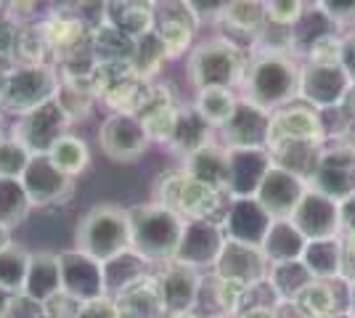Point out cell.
Masks as SVG:
<instances>
[{"label": "cell", "instance_id": "1", "mask_svg": "<svg viewBox=\"0 0 355 318\" xmlns=\"http://www.w3.org/2000/svg\"><path fill=\"white\" fill-rule=\"evenodd\" d=\"M300 69L302 64L292 53L252 48L247 53L244 77L239 82V91H241L239 98L266 112H276L282 106L295 104L300 98Z\"/></svg>", "mask_w": 355, "mask_h": 318}, {"label": "cell", "instance_id": "2", "mask_svg": "<svg viewBox=\"0 0 355 318\" xmlns=\"http://www.w3.org/2000/svg\"><path fill=\"white\" fill-rule=\"evenodd\" d=\"M228 199L231 197L225 191H218V188H212L207 183L191 178L183 167L162 173L154 181V188H151V202L175 210L186 220L202 218V220L220 223L223 212L228 207Z\"/></svg>", "mask_w": 355, "mask_h": 318}, {"label": "cell", "instance_id": "3", "mask_svg": "<svg viewBox=\"0 0 355 318\" xmlns=\"http://www.w3.org/2000/svg\"><path fill=\"white\" fill-rule=\"evenodd\" d=\"M130 212V242L133 252H138L148 263H167L175 260L180 247V236L186 228V218L157 202L128 207Z\"/></svg>", "mask_w": 355, "mask_h": 318}, {"label": "cell", "instance_id": "4", "mask_svg": "<svg viewBox=\"0 0 355 318\" xmlns=\"http://www.w3.org/2000/svg\"><path fill=\"white\" fill-rule=\"evenodd\" d=\"M244 67H247V53L228 35L196 43L186 56V75L193 91L199 88H234L236 91L244 77Z\"/></svg>", "mask_w": 355, "mask_h": 318}, {"label": "cell", "instance_id": "5", "mask_svg": "<svg viewBox=\"0 0 355 318\" xmlns=\"http://www.w3.org/2000/svg\"><path fill=\"white\" fill-rule=\"evenodd\" d=\"M74 249L83 255L109 263L122 252L133 249L130 242V212L117 204H96L90 207L74 231Z\"/></svg>", "mask_w": 355, "mask_h": 318}, {"label": "cell", "instance_id": "6", "mask_svg": "<svg viewBox=\"0 0 355 318\" xmlns=\"http://www.w3.org/2000/svg\"><path fill=\"white\" fill-rule=\"evenodd\" d=\"M59 82L61 77L56 75L53 67H48L43 61H19L6 75V85L0 93V109L21 117L45 101L56 98Z\"/></svg>", "mask_w": 355, "mask_h": 318}, {"label": "cell", "instance_id": "7", "mask_svg": "<svg viewBox=\"0 0 355 318\" xmlns=\"http://www.w3.org/2000/svg\"><path fill=\"white\" fill-rule=\"evenodd\" d=\"M98 146L112 162L130 165L146 154V149L151 146V138H148L138 114L112 112L98 127Z\"/></svg>", "mask_w": 355, "mask_h": 318}, {"label": "cell", "instance_id": "8", "mask_svg": "<svg viewBox=\"0 0 355 318\" xmlns=\"http://www.w3.org/2000/svg\"><path fill=\"white\" fill-rule=\"evenodd\" d=\"M353 91V80L340 64H311L305 61L300 69V101L315 112L345 106Z\"/></svg>", "mask_w": 355, "mask_h": 318}, {"label": "cell", "instance_id": "9", "mask_svg": "<svg viewBox=\"0 0 355 318\" xmlns=\"http://www.w3.org/2000/svg\"><path fill=\"white\" fill-rule=\"evenodd\" d=\"M199 21L189 11L186 0H154V32L164 46L167 61L189 56Z\"/></svg>", "mask_w": 355, "mask_h": 318}, {"label": "cell", "instance_id": "10", "mask_svg": "<svg viewBox=\"0 0 355 318\" xmlns=\"http://www.w3.org/2000/svg\"><path fill=\"white\" fill-rule=\"evenodd\" d=\"M19 181L24 186L32 207L67 204L74 194V178L61 173L59 167L48 159V154H32V159L27 162Z\"/></svg>", "mask_w": 355, "mask_h": 318}, {"label": "cell", "instance_id": "11", "mask_svg": "<svg viewBox=\"0 0 355 318\" xmlns=\"http://www.w3.org/2000/svg\"><path fill=\"white\" fill-rule=\"evenodd\" d=\"M157 276V287L164 305V316H178V313H193L199 297H202V284L205 276L191 265H183L178 260L162 263V271Z\"/></svg>", "mask_w": 355, "mask_h": 318}, {"label": "cell", "instance_id": "12", "mask_svg": "<svg viewBox=\"0 0 355 318\" xmlns=\"http://www.w3.org/2000/svg\"><path fill=\"white\" fill-rule=\"evenodd\" d=\"M286 305L300 318H329L342 310H350V279H313Z\"/></svg>", "mask_w": 355, "mask_h": 318}, {"label": "cell", "instance_id": "13", "mask_svg": "<svg viewBox=\"0 0 355 318\" xmlns=\"http://www.w3.org/2000/svg\"><path fill=\"white\" fill-rule=\"evenodd\" d=\"M311 188L321 191L326 197L337 199V202H345L347 197L355 194V152L347 146V143H340V146H331L321 152L318 157V165L313 170L311 181H308Z\"/></svg>", "mask_w": 355, "mask_h": 318}, {"label": "cell", "instance_id": "14", "mask_svg": "<svg viewBox=\"0 0 355 318\" xmlns=\"http://www.w3.org/2000/svg\"><path fill=\"white\" fill-rule=\"evenodd\" d=\"M289 220L300 228V233L313 242V239H334L342 236V212L340 202L326 197L321 191H315L308 186V191L302 194L300 204L289 215Z\"/></svg>", "mask_w": 355, "mask_h": 318}, {"label": "cell", "instance_id": "15", "mask_svg": "<svg viewBox=\"0 0 355 318\" xmlns=\"http://www.w3.org/2000/svg\"><path fill=\"white\" fill-rule=\"evenodd\" d=\"M284 141H305V143L326 146V125L321 114L308 104H289L270 112L266 149Z\"/></svg>", "mask_w": 355, "mask_h": 318}, {"label": "cell", "instance_id": "16", "mask_svg": "<svg viewBox=\"0 0 355 318\" xmlns=\"http://www.w3.org/2000/svg\"><path fill=\"white\" fill-rule=\"evenodd\" d=\"M69 117L67 112L61 109V104L56 98L45 101L37 109H32L27 114H21L14 125V136L24 141V146L30 149L32 154H45L53 141L61 138L64 133H69Z\"/></svg>", "mask_w": 355, "mask_h": 318}, {"label": "cell", "instance_id": "17", "mask_svg": "<svg viewBox=\"0 0 355 318\" xmlns=\"http://www.w3.org/2000/svg\"><path fill=\"white\" fill-rule=\"evenodd\" d=\"M223 244H225V233H223L220 223L193 218V220H186L175 260L205 273L207 268H215Z\"/></svg>", "mask_w": 355, "mask_h": 318}, {"label": "cell", "instance_id": "18", "mask_svg": "<svg viewBox=\"0 0 355 318\" xmlns=\"http://www.w3.org/2000/svg\"><path fill=\"white\" fill-rule=\"evenodd\" d=\"M61 260V284L64 294L72 297L74 303H88L96 297H104V263L83 255L80 249L59 252Z\"/></svg>", "mask_w": 355, "mask_h": 318}, {"label": "cell", "instance_id": "19", "mask_svg": "<svg viewBox=\"0 0 355 318\" xmlns=\"http://www.w3.org/2000/svg\"><path fill=\"white\" fill-rule=\"evenodd\" d=\"M305 191H308V181L302 175H297L292 170L273 162L270 170L266 173L263 183L257 186L254 199L266 207L270 218H289Z\"/></svg>", "mask_w": 355, "mask_h": 318}, {"label": "cell", "instance_id": "20", "mask_svg": "<svg viewBox=\"0 0 355 318\" xmlns=\"http://www.w3.org/2000/svg\"><path fill=\"white\" fill-rule=\"evenodd\" d=\"M270 215L266 207L254 197H231L228 207L223 212L220 228L225 233V239L231 242H244L260 247L266 239L268 228H270Z\"/></svg>", "mask_w": 355, "mask_h": 318}, {"label": "cell", "instance_id": "21", "mask_svg": "<svg viewBox=\"0 0 355 318\" xmlns=\"http://www.w3.org/2000/svg\"><path fill=\"white\" fill-rule=\"evenodd\" d=\"M268 271H270V263L263 255V247L231 242V239H225L220 249V258H218L215 268H212L215 276L236 279V281H244L250 287H260L268 279Z\"/></svg>", "mask_w": 355, "mask_h": 318}, {"label": "cell", "instance_id": "22", "mask_svg": "<svg viewBox=\"0 0 355 318\" xmlns=\"http://www.w3.org/2000/svg\"><path fill=\"white\" fill-rule=\"evenodd\" d=\"M270 165L273 157L266 146L228 149V197H254Z\"/></svg>", "mask_w": 355, "mask_h": 318}, {"label": "cell", "instance_id": "23", "mask_svg": "<svg viewBox=\"0 0 355 318\" xmlns=\"http://www.w3.org/2000/svg\"><path fill=\"white\" fill-rule=\"evenodd\" d=\"M268 127H270V112L239 98L234 117L218 133L225 149H244V146H266Z\"/></svg>", "mask_w": 355, "mask_h": 318}, {"label": "cell", "instance_id": "24", "mask_svg": "<svg viewBox=\"0 0 355 318\" xmlns=\"http://www.w3.org/2000/svg\"><path fill=\"white\" fill-rule=\"evenodd\" d=\"M59 294H64L59 255L56 252H32L24 289H21V300L43 308L51 300H56Z\"/></svg>", "mask_w": 355, "mask_h": 318}, {"label": "cell", "instance_id": "25", "mask_svg": "<svg viewBox=\"0 0 355 318\" xmlns=\"http://www.w3.org/2000/svg\"><path fill=\"white\" fill-rule=\"evenodd\" d=\"M114 303L122 318H164V305L154 273H144L141 279H135L130 287L114 294Z\"/></svg>", "mask_w": 355, "mask_h": 318}, {"label": "cell", "instance_id": "26", "mask_svg": "<svg viewBox=\"0 0 355 318\" xmlns=\"http://www.w3.org/2000/svg\"><path fill=\"white\" fill-rule=\"evenodd\" d=\"M183 170L196 178V181L207 183L218 191L228 194V149L223 143H207L196 152L183 157Z\"/></svg>", "mask_w": 355, "mask_h": 318}, {"label": "cell", "instance_id": "27", "mask_svg": "<svg viewBox=\"0 0 355 318\" xmlns=\"http://www.w3.org/2000/svg\"><path fill=\"white\" fill-rule=\"evenodd\" d=\"M308 239L300 233V228L289 218H273L268 228L266 239H263V255L268 263H289V260H302Z\"/></svg>", "mask_w": 355, "mask_h": 318}, {"label": "cell", "instance_id": "28", "mask_svg": "<svg viewBox=\"0 0 355 318\" xmlns=\"http://www.w3.org/2000/svg\"><path fill=\"white\" fill-rule=\"evenodd\" d=\"M193 98V109L209 127L218 133L225 122L234 117L239 104V96L234 88H199Z\"/></svg>", "mask_w": 355, "mask_h": 318}, {"label": "cell", "instance_id": "29", "mask_svg": "<svg viewBox=\"0 0 355 318\" xmlns=\"http://www.w3.org/2000/svg\"><path fill=\"white\" fill-rule=\"evenodd\" d=\"M313 281V273L302 260H289V263H273L268 271L266 287L273 292L279 303H289L302 287Z\"/></svg>", "mask_w": 355, "mask_h": 318}, {"label": "cell", "instance_id": "30", "mask_svg": "<svg viewBox=\"0 0 355 318\" xmlns=\"http://www.w3.org/2000/svg\"><path fill=\"white\" fill-rule=\"evenodd\" d=\"M220 24H225L234 35H247L250 43L268 27V16L263 0H231Z\"/></svg>", "mask_w": 355, "mask_h": 318}, {"label": "cell", "instance_id": "31", "mask_svg": "<svg viewBox=\"0 0 355 318\" xmlns=\"http://www.w3.org/2000/svg\"><path fill=\"white\" fill-rule=\"evenodd\" d=\"M302 263L308 265L313 279H337V276H342V236L308 242L305 252H302Z\"/></svg>", "mask_w": 355, "mask_h": 318}, {"label": "cell", "instance_id": "32", "mask_svg": "<svg viewBox=\"0 0 355 318\" xmlns=\"http://www.w3.org/2000/svg\"><path fill=\"white\" fill-rule=\"evenodd\" d=\"M207 143H212V127L196 114L193 106L180 109L175 133H173V141H170L167 146L175 149L180 157H186V154L196 152V149H202V146H207Z\"/></svg>", "mask_w": 355, "mask_h": 318}, {"label": "cell", "instance_id": "33", "mask_svg": "<svg viewBox=\"0 0 355 318\" xmlns=\"http://www.w3.org/2000/svg\"><path fill=\"white\" fill-rule=\"evenodd\" d=\"M48 159L59 167L61 173H67L69 178H80L90 167V149L88 143L74 133H64L53 141V146L48 149Z\"/></svg>", "mask_w": 355, "mask_h": 318}, {"label": "cell", "instance_id": "34", "mask_svg": "<svg viewBox=\"0 0 355 318\" xmlns=\"http://www.w3.org/2000/svg\"><path fill=\"white\" fill-rule=\"evenodd\" d=\"M146 265H148V260H144L138 252H133V249H128V252H122L119 258L104 263L106 294L114 297V294H119L125 287H130L135 279H141L144 273H148Z\"/></svg>", "mask_w": 355, "mask_h": 318}, {"label": "cell", "instance_id": "35", "mask_svg": "<svg viewBox=\"0 0 355 318\" xmlns=\"http://www.w3.org/2000/svg\"><path fill=\"white\" fill-rule=\"evenodd\" d=\"M209 284H212V303L220 310L223 318H234L236 313H241L254 294V287H250V284L236 281V279H223L215 273H212Z\"/></svg>", "mask_w": 355, "mask_h": 318}, {"label": "cell", "instance_id": "36", "mask_svg": "<svg viewBox=\"0 0 355 318\" xmlns=\"http://www.w3.org/2000/svg\"><path fill=\"white\" fill-rule=\"evenodd\" d=\"M32 252L24 249L19 242L6 244L0 249V287L8 289L21 297V289H24V279H27V268H30Z\"/></svg>", "mask_w": 355, "mask_h": 318}, {"label": "cell", "instance_id": "37", "mask_svg": "<svg viewBox=\"0 0 355 318\" xmlns=\"http://www.w3.org/2000/svg\"><path fill=\"white\" fill-rule=\"evenodd\" d=\"M32 204L19 178H0V226L16 228L24 223Z\"/></svg>", "mask_w": 355, "mask_h": 318}, {"label": "cell", "instance_id": "38", "mask_svg": "<svg viewBox=\"0 0 355 318\" xmlns=\"http://www.w3.org/2000/svg\"><path fill=\"white\" fill-rule=\"evenodd\" d=\"M30 159L32 152L21 138H16L14 133L0 136V178H21Z\"/></svg>", "mask_w": 355, "mask_h": 318}, {"label": "cell", "instance_id": "39", "mask_svg": "<svg viewBox=\"0 0 355 318\" xmlns=\"http://www.w3.org/2000/svg\"><path fill=\"white\" fill-rule=\"evenodd\" d=\"M263 6L268 24H279V27H295L308 11L305 0H263Z\"/></svg>", "mask_w": 355, "mask_h": 318}, {"label": "cell", "instance_id": "40", "mask_svg": "<svg viewBox=\"0 0 355 318\" xmlns=\"http://www.w3.org/2000/svg\"><path fill=\"white\" fill-rule=\"evenodd\" d=\"M311 64H340L342 53V35L337 32H326L321 37H315L311 46L305 48Z\"/></svg>", "mask_w": 355, "mask_h": 318}, {"label": "cell", "instance_id": "41", "mask_svg": "<svg viewBox=\"0 0 355 318\" xmlns=\"http://www.w3.org/2000/svg\"><path fill=\"white\" fill-rule=\"evenodd\" d=\"M315 8L331 19L337 27H345V24H355V0H313Z\"/></svg>", "mask_w": 355, "mask_h": 318}, {"label": "cell", "instance_id": "42", "mask_svg": "<svg viewBox=\"0 0 355 318\" xmlns=\"http://www.w3.org/2000/svg\"><path fill=\"white\" fill-rule=\"evenodd\" d=\"M228 3L231 0H186V6H189V11L193 14V19L199 21V24H215V21H220L223 14H225V8H228Z\"/></svg>", "mask_w": 355, "mask_h": 318}, {"label": "cell", "instance_id": "43", "mask_svg": "<svg viewBox=\"0 0 355 318\" xmlns=\"http://www.w3.org/2000/svg\"><path fill=\"white\" fill-rule=\"evenodd\" d=\"M340 67L347 72V77L355 82V30L342 35V53H340Z\"/></svg>", "mask_w": 355, "mask_h": 318}, {"label": "cell", "instance_id": "44", "mask_svg": "<svg viewBox=\"0 0 355 318\" xmlns=\"http://www.w3.org/2000/svg\"><path fill=\"white\" fill-rule=\"evenodd\" d=\"M342 276L355 279V231L342 236Z\"/></svg>", "mask_w": 355, "mask_h": 318}, {"label": "cell", "instance_id": "45", "mask_svg": "<svg viewBox=\"0 0 355 318\" xmlns=\"http://www.w3.org/2000/svg\"><path fill=\"white\" fill-rule=\"evenodd\" d=\"M234 318H282L279 303H250Z\"/></svg>", "mask_w": 355, "mask_h": 318}, {"label": "cell", "instance_id": "46", "mask_svg": "<svg viewBox=\"0 0 355 318\" xmlns=\"http://www.w3.org/2000/svg\"><path fill=\"white\" fill-rule=\"evenodd\" d=\"M340 212H342V233L355 231V194L347 197L345 202H340Z\"/></svg>", "mask_w": 355, "mask_h": 318}, {"label": "cell", "instance_id": "47", "mask_svg": "<svg viewBox=\"0 0 355 318\" xmlns=\"http://www.w3.org/2000/svg\"><path fill=\"white\" fill-rule=\"evenodd\" d=\"M21 303V297L14 294V292H8V289L0 287V318H8L14 313V308Z\"/></svg>", "mask_w": 355, "mask_h": 318}, {"label": "cell", "instance_id": "48", "mask_svg": "<svg viewBox=\"0 0 355 318\" xmlns=\"http://www.w3.org/2000/svg\"><path fill=\"white\" fill-rule=\"evenodd\" d=\"M35 3H37V0H8V8H6V11H11V14H21V11H30Z\"/></svg>", "mask_w": 355, "mask_h": 318}, {"label": "cell", "instance_id": "49", "mask_svg": "<svg viewBox=\"0 0 355 318\" xmlns=\"http://www.w3.org/2000/svg\"><path fill=\"white\" fill-rule=\"evenodd\" d=\"M80 3L83 0H56V11H69V14H74L80 8Z\"/></svg>", "mask_w": 355, "mask_h": 318}, {"label": "cell", "instance_id": "50", "mask_svg": "<svg viewBox=\"0 0 355 318\" xmlns=\"http://www.w3.org/2000/svg\"><path fill=\"white\" fill-rule=\"evenodd\" d=\"M8 242H11V228L0 226V249H3Z\"/></svg>", "mask_w": 355, "mask_h": 318}, {"label": "cell", "instance_id": "51", "mask_svg": "<svg viewBox=\"0 0 355 318\" xmlns=\"http://www.w3.org/2000/svg\"><path fill=\"white\" fill-rule=\"evenodd\" d=\"M345 104L350 106V114H353V120H355V82H353V91H350V96H347V101Z\"/></svg>", "mask_w": 355, "mask_h": 318}, {"label": "cell", "instance_id": "52", "mask_svg": "<svg viewBox=\"0 0 355 318\" xmlns=\"http://www.w3.org/2000/svg\"><path fill=\"white\" fill-rule=\"evenodd\" d=\"M342 143H347V146H350V149L355 152V130L350 133V136H347V141H342Z\"/></svg>", "mask_w": 355, "mask_h": 318}, {"label": "cell", "instance_id": "53", "mask_svg": "<svg viewBox=\"0 0 355 318\" xmlns=\"http://www.w3.org/2000/svg\"><path fill=\"white\" fill-rule=\"evenodd\" d=\"M329 318H355L350 310H342V313H334V316H329Z\"/></svg>", "mask_w": 355, "mask_h": 318}, {"label": "cell", "instance_id": "54", "mask_svg": "<svg viewBox=\"0 0 355 318\" xmlns=\"http://www.w3.org/2000/svg\"><path fill=\"white\" fill-rule=\"evenodd\" d=\"M6 8H8V0H0V14H6Z\"/></svg>", "mask_w": 355, "mask_h": 318}, {"label": "cell", "instance_id": "55", "mask_svg": "<svg viewBox=\"0 0 355 318\" xmlns=\"http://www.w3.org/2000/svg\"><path fill=\"white\" fill-rule=\"evenodd\" d=\"M353 27H355V24H353Z\"/></svg>", "mask_w": 355, "mask_h": 318}]
</instances>
